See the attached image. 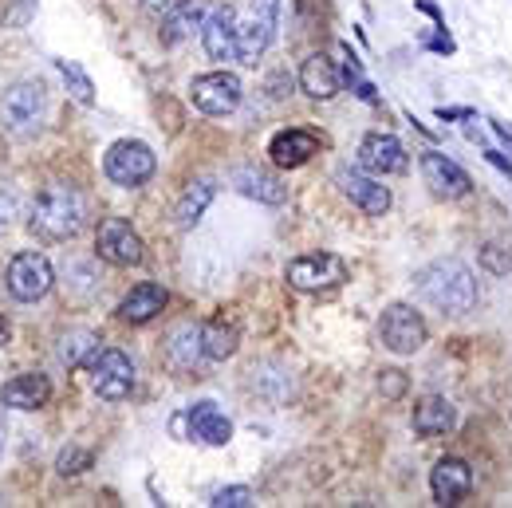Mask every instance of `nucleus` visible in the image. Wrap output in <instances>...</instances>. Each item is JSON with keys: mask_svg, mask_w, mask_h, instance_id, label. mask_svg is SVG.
I'll return each mask as SVG.
<instances>
[{"mask_svg": "<svg viewBox=\"0 0 512 508\" xmlns=\"http://www.w3.org/2000/svg\"><path fill=\"white\" fill-rule=\"evenodd\" d=\"M414 292H418L430 308H438V312H446V316H465V312L477 308V280H473V272H469L461 260H453V256L430 260L426 268H418V272H414Z\"/></svg>", "mask_w": 512, "mask_h": 508, "instance_id": "obj_1", "label": "nucleus"}, {"mask_svg": "<svg viewBox=\"0 0 512 508\" xmlns=\"http://www.w3.org/2000/svg\"><path fill=\"white\" fill-rule=\"evenodd\" d=\"M87 221V201L75 186H44L36 205H32V233L44 237V241H67L83 229Z\"/></svg>", "mask_w": 512, "mask_h": 508, "instance_id": "obj_2", "label": "nucleus"}, {"mask_svg": "<svg viewBox=\"0 0 512 508\" xmlns=\"http://www.w3.org/2000/svg\"><path fill=\"white\" fill-rule=\"evenodd\" d=\"M276 20H280V0H249L245 12H237V60L245 67H253L272 44Z\"/></svg>", "mask_w": 512, "mask_h": 508, "instance_id": "obj_3", "label": "nucleus"}, {"mask_svg": "<svg viewBox=\"0 0 512 508\" xmlns=\"http://www.w3.org/2000/svg\"><path fill=\"white\" fill-rule=\"evenodd\" d=\"M103 170H107V178H111L115 186L134 190V186H142V182H150V178H154L158 158H154V150H150L146 142H138V138H123V142H115V146L107 150Z\"/></svg>", "mask_w": 512, "mask_h": 508, "instance_id": "obj_4", "label": "nucleus"}, {"mask_svg": "<svg viewBox=\"0 0 512 508\" xmlns=\"http://www.w3.org/2000/svg\"><path fill=\"white\" fill-rule=\"evenodd\" d=\"M284 280L296 292H331L347 280V260L335 253H304L288 264Z\"/></svg>", "mask_w": 512, "mask_h": 508, "instance_id": "obj_5", "label": "nucleus"}, {"mask_svg": "<svg viewBox=\"0 0 512 508\" xmlns=\"http://www.w3.org/2000/svg\"><path fill=\"white\" fill-rule=\"evenodd\" d=\"M4 284H8V296H12V300H20V304H36V300H44V296L52 292L56 272H52L48 256L16 253L12 256V264H8Z\"/></svg>", "mask_w": 512, "mask_h": 508, "instance_id": "obj_6", "label": "nucleus"}, {"mask_svg": "<svg viewBox=\"0 0 512 508\" xmlns=\"http://www.w3.org/2000/svg\"><path fill=\"white\" fill-rule=\"evenodd\" d=\"M87 371H91V386L99 398L107 402H123L134 390V363H130L123 351L115 347H99L91 359H87Z\"/></svg>", "mask_w": 512, "mask_h": 508, "instance_id": "obj_7", "label": "nucleus"}, {"mask_svg": "<svg viewBox=\"0 0 512 508\" xmlns=\"http://www.w3.org/2000/svg\"><path fill=\"white\" fill-rule=\"evenodd\" d=\"M245 99V87L233 71H209L190 83V103L201 115H233Z\"/></svg>", "mask_w": 512, "mask_h": 508, "instance_id": "obj_8", "label": "nucleus"}, {"mask_svg": "<svg viewBox=\"0 0 512 508\" xmlns=\"http://www.w3.org/2000/svg\"><path fill=\"white\" fill-rule=\"evenodd\" d=\"M95 253L103 256L107 264H115V268H134V264L146 260V245L130 229V221H123V217H103L99 229H95Z\"/></svg>", "mask_w": 512, "mask_h": 508, "instance_id": "obj_9", "label": "nucleus"}, {"mask_svg": "<svg viewBox=\"0 0 512 508\" xmlns=\"http://www.w3.org/2000/svg\"><path fill=\"white\" fill-rule=\"evenodd\" d=\"M379 335H383L386 351L394 355H414L426 347V319L418 316L410 304H390L379 319Z\"/></svg>", "mask_w": 512, "mask_h": 508, "instance_id": "obj_10", "label": "nucleus"}, {"mask_svg": "<svg viewBox=\"0 0 512 508\" xmlns=\"http://www.w3.org/2000/svg\"><path fill=\"white\" fill-rule=\"evenodd\" d=\"M44 107H48V95H44L40 83H16L0 99V123L8 130H16V134H24V130L40 127Z\"/></svg>", "mask_w": 512, "mask_h": 508, "instance_id": "obj_11", "label": "nucleus"}, {"mask_svg": "<svg viewBox=\"0 0 512 508\" xmlns=\"http://www.w3.org/2000/svg\"><path fill=\"white\" fill-rule=\"evenodd\" d=\"M418 166H422V182L430 186L434 197L461 201V197H469V190H473V178H469L453 158H446L442 150H426V154L418 158Z\"/></svg>", "mask_w": 512, "mask_h": 508, "instance_id": "obj_12", "label": "nucleus"}, {"mask_svg": "<svg viewBox=\"0 0 512 508\" xmlns=\"http://www.w3.org/2000/svg\"><path fill=\"white\" fill-rule=\"evenodd\" d=\"M335 186L343 190V197L351 205H359L367 217H383L386 209H390V190H386L375 174H363V170L343 166V170H335Z\"/></svg>", "mask_w": 512, "mask_h": 508, "instance_id": "obj_13", "label": "nucleus"}, {"mask_svg": "<svg viewBox=\"0 0 512 508\" xmlns=\"http://www.w3.org/2000/svg\"><path fill=\"white\" fill-rule=\"evenodd\" d=\"M359 162H363V170L375 174V178L402 174V170L410 166L406 146H402L394 134H367V138L359 142Z\"/></svg>", "mask_w": 512, "mask_h": 508, "instance_id": "obj_14", "label": "nucleus"}, {"mask_svg": "<svg viewBox=\"0 0 512 508\" xmlns=\"http://www.w3.org/2000/svg\"><path fill=\"white\" fill-rule=\"evenodd\" d=\"M201 44H205L209 60H221V64L237 60V8H229V4L213 8L201 24Z\"/></svg>", "mask_w": 512, "mask_h": 508, "instance_id": "obj_15", "label": "nucleus"}, {"mask_svg": "<svg viewBox=\"0 0 512 508\" xmlns=\"http://www.w3.org/2000/svg\"><path fill=\"white\" fill-rule=\"evenodd\" d=\"M316 154H320V138H316L312 130L288 127L268 142V158H272V166H280V170H300V166L312 162Z\"/></svg>", "mask_w": 512, "mask_h": 508, "instance_id": "obj_16", "label": "nucleus"}, {"mask_svg": "<svg viewBox=\"0 0 512 508\" xmlns=\"http://www.w3.org/2000/svg\"><path fill=\"white\" fill-rule=\"evenodd\" d=\"M343 83H347V75H343V67L335 64L331 56H323V52H316V56H308L304 60V67H300V91L304 95H312V99H335L339 91H343Z\"/></svg>", "mask_w": 512, "mask_h": 508, "instance_id": "obj_17", "label": "nucleus"}, {"mask_svg": "<svg viewBox=\"0 0 512 508\" xmlns=\"http://www.w3.org/2000/svg\"><path fill=\"white\" fill-rule=\"evenodd\" d=\"M469 489H473V469H469V461H461V457H442V461L434 465V473H430V493H434L438 505H457Z\"/></svg>", "mask_w": 512, "mask_h": 508, "instance_id": "obj_18", "label": "nucleus"}, {"mask_svg": "<svg viewBox=\"0 0 512 508\" xmlns=\"http://www.w3.org/2000/svg\"><path fill=\"white\" fill-rule=\"evenodd\" d=\"M186 422H190V438H197V442L205 445L233 442V422H229V414L217 402H193Z\"/></svg>", "mask_w": 512, "mask_h": 508, "instance_id": "obj_19", "label": "nucleus"}, {"mask_svg": "<svg viewBox=\"0 0 512 508\" xmlns=\"http://www.w3.org/2000/svg\"><path fill=\"white\" fill-rule=\"evenodd\" d=\"M48 398H52V382L40 371L16 375L0 390V406H12V410H40V406H48Z\"/></svg>", "mask_w": 512, "mask_h": 508, "instance_id": "obj_20", "label": "nucleus"}, {"mask_svg": "<svg viewBox=\"0 0 512 508\" xmlns=\"http://www.w3.org/2000/svg\"><path fill=\"white\" fill-rule=\"evenodd\" d=\"M229 182L237 186V193L253 197L260 205H284V197H288V186L280 178H272L268 170H256V166H237L229 174Z\"/></svg>", "mask_w": 512, "mask_h": 508, "instance_id": "obj_21", "label": "nucleus"}, {"mask_svg": "<svg viewBox=\"0 0 512 508\" xmlns=\"http://www.w3.org/2000/svg\"><path fill=\"white\" fill-rule=\"evenodd\" d=\"M166 300H170V296H166V288H162V284L142 280V284H134L127 296H123V304H119V319H127V323H150V319L166 308Z\"/></svg>", "mask_w": 512, "mask_h": 508, "instance_id": "obj_22", "label": "nucleus"}, {"mask_svg": "<svg viewBox=\"0 0 512 508\" xmlns=\"http://www.w3.org/2000/svg\"><path fill=\"white\" fill-rule=\"evenodd\" d=\"M453 426H457V410L442 394H430V398H422L414 406V434L418 438H442Z\"/></svg>", "mask_w": 512, "mask_h": 508, "instance_id": "obj_23", "label": "nucleus"}, {"mask_svg": "<svg viewBox=\"0 0 512 508\" xmlns=\"http://www.w3.org/2000/svg\"><path fill=\"white\" fill-rule=\"evenodd\" d=\"M201 359H205L201 327H193V323L174 327V331H170V339H166V363H170L174 371H182V375H193Z\"/></svg>", "mask_w": 512, "mask_h": 508, "instance_id": "obj_24", "label": "nucleus"}, {"mask_svg": "<svg viewBox=\"0 0 512 508\" xmlns=\"http://www.w3.org/2000/svg\"><path fill=\"white\" fill-rule=\"evenodd\" d=\"M209 0H178L170 12H166V28H162V40L166 44H182L190 40L193 32H201L205 16H209Z\"/></svg>", "mask_w": 512, "mask_h": 508, "instance_id": "obj_25", "label": "nucleus"}, {"mask_svg": "<svg viewBox=\"0 0 512 508\" xmlns=\"http://www.w3.org/2000/svg\"><path fill=\"white\" fill-rule=\"evenodd\" d=\"M201 347H205V359H213V363L237 355V347H241V327H237V319H225V316L209 319V323L201 327Z\"/></svg>", "mask_w": 512, "mask_h": 508, "instance_id": "obj_26", "label": "nucleus"}, {"mask_svg": "<svg viewBox=\"0 0 512 508\" xmlns=\"http://www.w3.org/2000/svg\"><path fill=\"white\" fill-rule=\"evenodd\" d=\"M213 197H217L213 178H197V182H190V186H186V193L178 197V209H174L178 225H182V229H193V225L205 217V209L213 205Z\"/></svg>", "mask_w": 512, "mask_h": 508, "instance_id": "obj_27", "label": "nucleus"}, {"mask_svg": "<svg viewBox=\"0 0 512 508\" xmlns=\"http://www.w3.org/2000/svg\"><path fill=\"white\" fill-rule=\"evenodd\" d=\"M95 351H99V335L87 331V327H71L67 335H60V347H56V355H60L64 367H83Z\"/></svg>", "mask_w": 512, "mask_h": 508, "instance_id": "obj_28", "label": "nucleus"}, {"mask_svg": "<svg viewBox=\"0 0 512 508\" xmlns=\"http://www.w3.org/2000/svg\"><path fill=\"white\" fill-rule=\"evenodd\" d=\"M56 71L64 75L67 95H71L79 107H91V103H95V83H91V75H87L83 67L71 64V60H56Z\"/></svg>", "mask_w": 512, "mask_h": 508, "instance_id": "obj_29", "label": "nucleus"}, {"mask_svg": "<svg viewBox=\"0 0 512 508\" xmlns=\"http://www.w3.org/2000/svg\"><path fill=\"white\" fill-rule=\"evenodd\" d=\"M209 505L213 508H249L256 505V493L249 485H229V489H217L213 497H209Z\"/></svg>", "mask_w": 512, "mask_h": 508, "instance_id": "obj_30", "label": "nucleus"}, {"mask_svg": "<svg viewBox=\"0 0 512 508\" xmlns=\"http://www.w3.org/2000/svg\"><path fill=\"white\" fill-rule=\"evenodd\" d=\"M83 469H91V453L79 449V445H67L64 453L56 457V473H60V477H79Z\"/></svg>", "mask_w": 512, "mask_h": 508, "instance_id": "obj_31", "label": "nucleus"}, {"mask_svg": "<svg viewBox=\"0 0 512 508\" xmlns=\"http://www.w3.org/2000/svg\"><path fill=\"white\" fill-rule=\"evenodd\" d=\"M481 268L493 272V276L512 272V249H505V245H485L481 249Z\"/></svg>", "mask_w": 512, "mask_h": 508, "instance_id": "obj_32", "label": "nucleus"}, {"mask_svg": "<svg viewBox=\"0 0 512 508\" xmlns=\"http://www.w3.org/2000/svg\"><path fill=\"white\" fill-rule=\"evenodd\" d=\"M379 390H383L386 398H398V394L406 390V375H402V371H383V379H379Z\"/></svg>", "mask_w": 512, "mask_h": 508, "instance_id": "obj_33", "label": "nucleus"}, {"mask_svg": "<svg viewBox=\"0 0 512 508\" xmlns=\"http://www.w3.org/2000/svg\"><path fill=\"white\" fill-rule=\"evenodd\" d=\"M426 48H430V52H446V56H449V52H453V40L446 36V28H442L434 40H426Z\"/></svg>", "mask_w": 512, "mask_h": 508, "instance_id": "obj_34", "label": "nucleus"}, {"mask_svg": "<svg viewBox=\"0 0 512 508\" xmlns=\"http://www.w3.org/2000/svg\"><path fill=\"white\" fill-rule=\"evenodd\" d=\"M438 119H473V107H438Z\"/></svg>", "mask_w": 512, "mask_h": 508, "instance_id": "obj_35", "label": "nucleus"}, {"mask_svg": "<svg viewBox=\"0 0 512 508\" xmlns=\"http://www.w3.org/2000/svg\"><path fill=\"white\" fill-rule=\"evenodd\" d=\"M485 158H489V162H493L501 174H509V178H512V162L505 158V154H501V150H485Z\"/></svg>", "mask_w": 512, "mask_h": 508, "instance_id": "obj_36", "label": "nucleus"}, {"mask_svg": "<svg viewBox=\"0 0 512 508\" xmlns=\"http://www.w3.org/2000/svg\"><path fill=\"white\" fill-rule=\"evenodd\" d=\"M174 4H178V0H142V8H146V12H154V16H166Z\"/></svg>", "mask_w": 512, "mask_h": 508, "instance_id": "obj_37", "label": "nucleus"}, {"mask_svg": "<svg viewBox=\"0 0 512 508\" xmlns=\"http://www.w3.org/2000/svg\"><path fill=\"white\" fill-rule=\"evenodd\" d=\"M489 127H493V134H497V138H505V142L512 146V127H509V123H501V119H489Z\"/></svg>", "mask_w": 512, "mask_h": 508, "instance_id": "obj_38", "label": "nucleus"}, {"mask_svg": "<svg viewBox=\"0 0 512 508\" xmlns=\"http://www.w3.org/2000/svg\"><path fill=\"white\" fill-rule=\"evenodd\" d=\"M28 8H32V0H20V8L8 16V24H24L28 20Z\"/></svg>", "mask_w": 512, "mask_h": 508, "instance_id": "obj_39", "label": "nucleus"}, {"mask_svg": "<svg viewBox=\"0 0 512 508\" xmlns=\"http://www.w3.org/2000/svg\"><path fill=\"white\" fill-rule=\"evenodd\" d=\"M418 8H422L426 16H434V20L442 24V12H438V4H434V0H418Z\"/></svg>", "mask_w": 512, "mask_h": 508, "instance_id": "obj_40", "label": "nucleus"}, {"mask_svg": "<svg viewBox=\"0 0 512 508\" xmlns=\"http://www.w3.org/2000/svg\"><path fill=\"white\" fill-rule=\"evenodd\" d=\"M4 339H8V323H0V343H4Z\"/></svg>", "mask_w": 512, "mask_h": 508, "instance_id": "obj_41", "label": "nucleus"}, {"mask_svg": "<svg viewBox=\"0 0 512 508\" xmlns=\"http://www.w3.org/2000/svg\"><path fill=\"white\" fill-rule=\"evenodd\" d=\"M0 453H4V418H0Z\"/></svg>", "mask_w": 512, "mask_h": 508, "instance_id": "obj_42", "label": "nucleus"}]
</instances>
